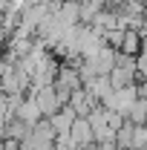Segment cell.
Listing matches in <instances>:
<instances>
[{"label": "cell", "mask_w": 147, "mask_h": 150, "mask_svg": "<svg viewBox=\"0 0 147 150\" xmlns=\"http://www.w3.org/2000/svg\"><path fill=\"white\" fill-rule=\"evenodd\" d=\"M141 40H144V38L139 35L136 29H127V35H124V43H121V52H124V55H133V58H139Z\"/></svg>", "instance_id": "3957f363"}, {"label": "cell", "mask_w": 147, "mask_h": 150, "mask_svg": "<svg viewBox=\"0 0 147 150\" xmlns=\"http://www.w3.org/2000/svg\"><path fill=\"white\" fill-rule=\"evenodd\" d=\"M136 101H139V90L133 84V87H124V90H115L101 107H107V110H112V112H118V115L127 118L130 112H133V107H136Z\"/></svg>", "instance_id": "6da1fadb"}, {"label": "cell", "mask_w": 147, "mask_h": 150, "mask_svg": "<svg viewBox=\"0 0 147 150\" xmlns=\"http://www.w3.org/2000/svg\"><path fill=\"white\" fill-rule=\"evenodd\" d=\"M147 147V124H136L133 133V150H144Z\"/></svg>", "instance_id": "277c9868"}, {"label": "cell", "mask_w": 147, "mask_h": 150, "mask_svg": "<svg viewBox=\"0 0 147 150\" xmlns=\"http://www.w3.org/2000/svg\"><path fill=\"white\" fill-rule=\"evenodd\" d=\"M32 98L37 101V107H40V112H43L46 118L58 115V112L66 107V104L61 101V95H58L55 84H52V87H43V90H35V93H32Z\"/></svg>", "instance_id": "7a4b0ae2"}]
</instances>
